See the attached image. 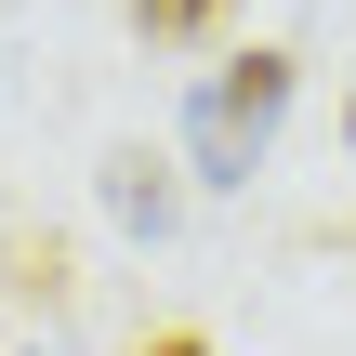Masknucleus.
I'll return each instance as SVG.
<instances>
[{
	"mask_svg": "<svg viewBox=\"0 0 356 356\" xmlns=\"http://www.w3.org/2000/svg\"><path fill=\"white\" fill-rule=\"evenodd\" d=\"M26 356H40V343H26Z\"/></svg>",
	"mask_w": 356,
	"mask_h": 356,
	"instance_id": "423d86ee",
	"label": "nucleus"
},
{
	"mask_svg": "<svg viewBox=\"0 0 356 356\" xmlns=\"http://www.w3.org/2000/svg\"><path fill=\"white\" fill-rule=\"evenodd\" d=\"M132 26H145V40H211L225 0H132Z\"/></svg>",
	"mask_w": 356,
	"mask_h": 356,
	"instance_id": "7ed1b4c3",
	"label": "nucleus"
},
{
	"mask_svg": "<svg viewBox=\"0 0 356 356\" xmlns=\"http://www.w3.org/2000/svg\"><path fill=\"white\" fill-rule=\"evenodd\" d=\"M343 159H356V92H343Z\"/></svg>",
	"mask_w": 356,
	"mask_h": 356,
	"instance_id": "39448f33",
	"label": "nucleus"
},
{
	"mask_svg": "<svg viewBox=\"0 0 356 356\" xmlns=\"http://www.w3.org/2000/svg\"><path fill=\"white\" fill-rule=\"evenodd\" d=\"M145 356H211V343H198V330H159V343H145Z\"/></svg>",
	"mask_w": 356,
	"mask_h": 356,
	"instance_id": "20e7f679",
	"label": "nucleus"
},
{
	"mask_svg": "<svg viewBox=\"0 0 356 356\" xmlns=\"http://www.w3.org/2000/svg\"><path fill=\"white\" fill-rule=\"evenodd\" d=\"M277 119H291V53H277V40L225 53V66L185 92V172H198V185H251L264 145H277Z\"/></svg>",
	"mask_w": 356,
	"mask_h": 356,
	"instance_id": "f257e3e1",
	"label": "nucleus"
},
{
	"mask_svg": "<svg viewBox=\"0 0 356 356\" xmlns=\"http://www.w3.org/2000/svg\"><path fill=\"white\" fill-rule=\"evenodd\" d=\"M106 211H119V225H132V238L159 251V238L185 225V172H172L159 145H119V159H106Z\"/></svg>",
	"mask_w": 356,
	"mask_h": 356,
	"instance_id": "f03ea898",
	"label": "nucleus"
}]
</instances>
